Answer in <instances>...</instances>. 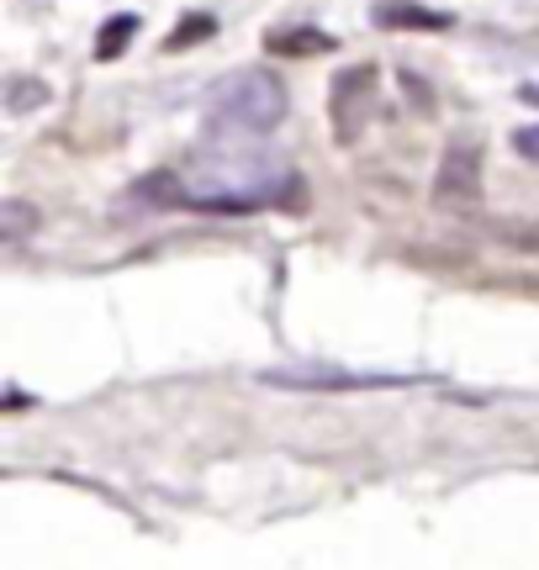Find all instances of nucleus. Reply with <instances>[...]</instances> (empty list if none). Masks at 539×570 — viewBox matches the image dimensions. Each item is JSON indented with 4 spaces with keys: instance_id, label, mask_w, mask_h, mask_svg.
<instances>
[{
    "instance_id": "1",
    "label": "nucleus",
    "mask_w": 539,
    "mask_h": 570,
    "mask_svg": "<svg viewBox=\"0 0 539 570\" xmlns=\"http://www.w3.org/2000/svg\"><path fill=\"white\" fill-rule=\"evenodd\" d=\"M212 111L238 132H275L286 122V85L275 69H238L212 90Z\"/></svg>"
},
{
    "instance_id": "2",
    "label": "nucleus",
    "mask_w": 539,
    "mask_h": 570,
    "mask_svg": "<svg viewBox=\"0 0 539 570\" xmlns=\"http://www.w3.org/2000/svg\"><path fill=\"white\" fill-rule=\"evenodd\" d=\"M375 96H381V69L375 63L339 69V80L329 90V122H333V138L344 148H354L365 138V127L375 122Z\"/></svg>"
},
{
    "instance_id": "3",
    "label": "nucleus",
    "mask_w": 539,
    "mask_h": 570,
    "mask_svg": "<svg viewBox=\"0 0 539 570\" xmlns=\"http://www.w3.org/2000/svg\"><path fill=\"white\" fill-rule=\"evenodd\" d=\"M434 196L444 206H471L481 196V148L477 142H450L444 159H439V175H434Z\"/></svg>"
},
{
    "instance_id": "4",
    "label": "nucleus",
    "mask_w": 539,
    "mask_h": 570,
    "mask_svg": "<svg viewBox=\"0 0 539 570\" xmlns=\"http://www.w3.org/2000/svg\"><path fill=\"white\" fill-rule=\"evenodd\" d=\"M265 386L286 391H375V386H408L402 375H350V370H270Z\"/></svg>"
},
{
    "instance_id": "5",
    "label": "nucleus",
    "mask_w": 539,
    "mask_h": 570,
    "mask_svg": "<svg viewBox=\"0 0 539 570\" xmlns=\"http://www.w3.org/2000/svg\"><path fill=\"white\" fill-rule=\"evenodd\" d=\"M371 17H375V27H402V32H444L450 27L444 11H423L413 0H375Z\"/></svg>"
},
{
    "instance_id": "6",
    "label": "nucleus",
    "mask_w": 539,
    "mask_h": 570,
    "mask_svg": "<svg viewBox=\"0 0 539 570\" xmlns=\"http://www.w3.org/2000/svg\"><path fill=\"white\" fill-rule=\"evenodd\" d=\"M265 48L275 59H317V53H329L333 38L329 32H312V27H281V32H270Z\"/></svg>"
},
{
    "instance_id": "7",
    "label": "nucleus",
    "mask_w": 539,
    "mask_h": 570,
    "mask_svg": "<svg viewBox=\"0 0 539 570\" xmlns=\"http://www.w3.org/2000/svg\"><path fill=\"white\" fill-rule=\"evenodd\" d=\"M133 38H138V17H133V11H117V17H106L101 38H96V59H101V63L122 59L127 42H133Z\"/></svg>"
},
{
    "instance_id": "8",
    "label": "nucleus",
    "mask_w": 539,
    "mask_h": 570,
    "mask_svg": "<svg viewBox=\"0 0 539 570\" xmlns=\"http://www.w3.org/2000/svg\"><path fill=\"white\" fill-rule=\"evenodd\" d=\"M38 223H42L38 206H27L21 196H11V202L0 206V238H6V244H21V238H27Z\"/></svg>"
},
{
    "instance_id": "9",
    "label": "nucleus",
    "mask_w": 539,
    "mask_h": 570,
    "mask_svg": "<svg viewBox=\"0 0 539 570\" xmlns=\"http://www.w3.org/2000/svg\"><path fill=\"white\" fill-rule=\"evenodd\" d=\"M212 32H217V17L190 11V17L180 21V32H169V38H165V53H186V48H196V42H207Z\"/></svg>"
},
{
    "instance_id": "10",
    "label": "nucleus",
    "mask_w": 539,
    "mask_h": 570,
    "mask_svg": "<svg viewBox=\"0 0 539 570\" xmlns=\"http://www.w3.org/2000/svg\"><path fill=\"white\" fill-rule=\"evenodd\" d=\"M513 148H519L529 164H539V127H519V132H513Z\"/></svg>"
},
{
    "instance_id": "11",
    "label": "nucleus",
    "mask_w": 539,
    "mask_h": 570,
    "mask_svg": "<svg viewBox=\"0 0 539 570\" xmlns=\"http://www.w3.org/2000/svg\"><path fill=\"white\" fill-rule=\"evenodd\" d=\"M32 96H48V90H42V85H11V111H21Z\"/></svg>"
},
{
    "instance_id": "12",
    "label": "nucleus",
    "mask_w": 539,
    "mask_h": 570,
    "mask_svg": "<svg viewBox=\"0 0 539 570\" xmlns=\"http://www.w3.org/2000/svg\"><path fill=\"white\" fill-rule=\"evenodd\" d=\"M523 101H529V106H539V85H523Z\"/></svg>"
}]
</instances>
